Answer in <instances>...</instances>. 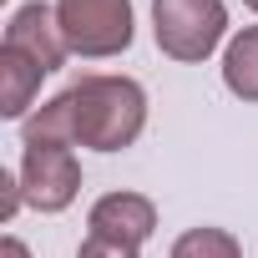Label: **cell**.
<instances>
[{
	"mask_svg": "<svg viewBox=\"0 0 258 258\" xmlns=\"http://www.w3.org/2000/svg\"><path fill=\"white\" fill-rule=\"evenodd\" d=\"M147 126V91L132 76H81L61 96H51L36 116H26L21 137L26 147L56 142V147H96L121 152Z\"/></svg>",
	"mask_w": 258,
	"mask_h": 258,
	"instance_id": "cell-1",
	"label": "cell"
},
{
	"mask_svg": "<svg viewBox=\"0 0 258 258\" xmlns=\"http://www.w3.org/2000/svg\"><path fill=\"white\" fill-rule=\"evenodd\" d=\"M152 31L162 56L208 61L228 31V6L223 0H152Z\"/></svg>",
	"mask_w": 258,
	"mask_h": 258,
	"instance_id": "cell-2",
	"label": "cell"
},
{
	"mask_svg": "<svg viewBox=\"0 0 258 258\" xmlns=\"http://www.w3.org/2000/svg\"><path fill=\"white\" fill-rule=\"evenodd\" d=\"M66 46L86 61H106L132 46V0H56Z\"/></svg>",
	"mask_w": 258,
	"mask_h": 258,
	"instance_id": "cell-3",
	"label": "cell"
},
{
	"mask_svg": "<svg viewBox=\"0 0 258 258\" xmlns=\"http://www.w3.org/2000/svg\"><path fill=\"white\" fill-rule=\"evenodd\" d=\"M21 192L41 213L71 208V198L81 192V162L71 157V147H56V142L26 147V157H21Z\"/></svg>",
	"mask_w": 258,
	"mask_h": 258,
	"instance_id": "cell-4",
	"label": "cell"
},
{
	"mask_svg": "<svg viewBox=\"0 0 258 258\" xmlns=\"http://www.w3.org/2000/svg\"><path fill=\"white\" fill-rule=\"evenodd\" d=\"M6 46H11V51H21V56H31L46 76L71 56V46H66V31H61L56 11H51V6H41V0H31V6H21V11L11 16V26H6Z\"/></svg>",
	"mask_w": 258,
	"mask_h": 258,
	"instance_id": "cell-5",
	"label": "cell"
},
{
	"mask_svg": "<svg viewBox=\"0 0 258 258\" xmlns=\"http://www.w3.org/2000/svg\"><path fill=\"white\" fill-rule=\"evenodd\" d=\"M157 228V208L142 192H106L91 208V233L101 238H121V243H142Z\"/></svg>",
	"mask_w": 258,
	"mask_h": 258,
	"instance_id": "cell-6",
	"label": "cell"
},
{
	"mask_svg": "<svg viewBox=\"0 0 258 258\" xmlns=\"http://www.w3.org/2000/svg\"><path fill=\"white\" fill-rule=\"evenodd\" d=\"M41 66L11 46H0V116H26L31 96L41 91Z\"/></svg>",
	"mask_w": 258,
	"mask_h": 258,
	"instance_id": "cell-7",
	"label": "cell"
},
{
	"mask_svg": "<svg viewBox=\"0 0 258 258\" xmlns=\"http://www.w3.org/2000/svg\"><path fill=\"white\" fill-rule=\"evenodd\" d=\"M223 86L243 101H258V26L238 31L223 56Z\"/></svg>",
	"mask_w": 258,
	"mask_h": 258,
	"instance_id": "cell-8",
	"label": "cell"
},
{
	"mask_svg": "<svg viewBox=\"0 0 258 258\" xmlns=\"http://www.w3.org/2000/svg\"><path fill=\"white\" fill-rule=\"evenodd\" d=\"M172 258H243V248L228 228H187L172 243Z\"/></svg>",
	"mask_w": 258,
	"mask_h": 258,
	"instance_id": "cell-9",
	"label": "cell"
},
{
	"mask_svg": "<svg viewBox=\"0 0 258 258\" xmlns=\"http://www.w3.org/2000/svg\"><path fill=\"white\" fill-rule=\"evenodd\" d=\"M76 258H137V243H121V238L86 233V243L76 248Z\"/></svg>",
	"mask_w": 258,
	"mask_h": 258,
	"instance_id": "cell-10",
	"label": "cell"
},
{
	"mask_svg": "<svg viewBox=\"0 0 258 258\" xmlns=\"http://www.w3.org/2000/svg\"><path fill=\"white\" fill-rule=\"evenodd\" d=\"M0 187H6V192H0V218H16V208L26 203V192H21V177H11V172H0Z\"/></svg>",
	"mask_w": 258,
	"mask_h": 258,
	"instance_id": "cell-11",
	"label": "cell"
},
{
	"mask_svg": "<svg viewBox=\"0 0 258 258\" xmlns=\"http://www.w3.org/2000/svg\"><path fill=\"white\" fill-rule=\"evenodd\" d=\"M0 253H6V258H31V253H26V243H21V238H6V243H0Z\"/></svg>",
	"mask_w": 258,
	"mask_h": 258,
	"instance_id": "cell-12",
	"label": "cell"
},
{
	"mask_svg": "<svg viewBox=\"0 0 258 258\" xmlns=\"http://www.w3.org/2000/svg\"><path fill=\"white\" fill-rule=\"evenodd\" d=\"M243 6H248V11H253V16H258V0H243Z\"/></svg>",
	"mask_w": 258,
	"mask_h": 258,
	"instance_id": "cell-13",
	"label": "cell"
}]
</instances>
